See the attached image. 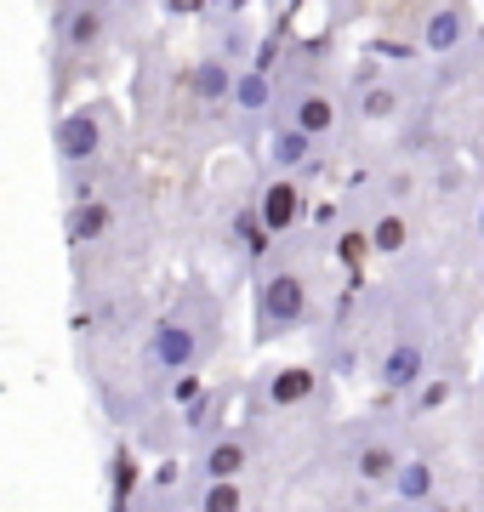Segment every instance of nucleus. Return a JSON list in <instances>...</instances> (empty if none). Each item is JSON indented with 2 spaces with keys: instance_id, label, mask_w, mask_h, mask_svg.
Here are the masks:
<instances>
[{
  "instance_id": "obj_4",
  "label": "nucleus",
  "mask_w": 484,
  "mask_h": 512,
  "mask_svg": "<svg viewBox=\"0 0 484 512\" xmlns=\"http://www.w3.org/2000/svg\"><path fill=\"white\" fill-rule=\"evenodd\" d=\"M114 131H120V114L109 103H80V109L57 114V131H52V148H57V165H97L109 160L114 148Z\"/></svg>"
},
{
  "instance_id": "obj_26",
  "label": "nucleus",
  "mask_w": 484,
  "mask_h": 512,
  "mask_svg": "<svg viewBox=\"0 0 484 512\" xmlns=\"http://www.w3.org/2000/svg\"><path fill=\"white\" fill-rule=\"evenodd\" d=\"M268 6H285V0H268Z\"/></svg>"
},
{
  "instance_id": "obj_14",
  "label": "nucleus",
  "mask_w": 484,
  "mask_h": 512,
  "mask_svg": "<svg viewBox=\"0 0 484 512\" xmlns=\"http://www.w3.org/2000/svg\"><path fill=\"white\" fill-rule=\"evenodd\" d=\"M114 228V200H86V205H63V234L75 251L97 245V239H109Z\"/></svg>"
},
{
  "instance_id": "obj_3",
  "label": "nucleus",
  "mask_w": 484,
  "mask_h": 512,
  "mask_svg": "<svg viewBox=\"0 0 484 512\" xmlns=\"http://www.w3.org/2000/svg\"><path fill=\"white\" fill-rule=\"evenodd\" d=\"M52 29H57V80H63L69 63H92V57L109 52L114 12H109V0H63Z\"/></svg>"
},
{
  "instance_id": "obj_16",
  "label": "nucleus",
  "mask_w": 484,
  "mask_h": 512,
  "mask_svg": "<svg viewBox=\"0 0 484 512\" xmlns=\"http://www.w3.org/2000/svg\"><path fill=\"white\" fill-rule=\"evenodd\" d=\"M223 410H228V393H223V387H211V393H205L194 410H183V433H188L194 444H211L217 433H228L223 421H217Z\"/></svg>"
},
{
  "instance_id": "obj_19",
  "label": "nucleus",
  "mask_w": 484,
  "mask_h": 512,
  "mask_svg": "<svg viewBox=\"0 0 484 512\" xmlns=\"http://www.w3.org/2000/svg\"><path fill=\"white\" fill-rule=\"evenodd\" d=\"M450 393H456V376H428V382L410 393V416H433V410H445Z\"/></svg>"
},
{
  "instance_id": "obj_17",
  "label": "nucleus",
  "mask_w": 484,
  "mask_h": 512,
  "mask_svg": "<svg viewBox=\"0 0 484 512\" xmlns=\"http://www.w3.org/2000/svg\"><path fill=\"white\" fill-rule=\"evenodd\" d=\"M365 234H371V251H376V256H399V251L410 245V217L399 211V205H382Z\"/></svg>"
},
{
  "instance_id": "obj_24",
  "label": "nucleus",
  "mask_w": 484,
  "mask_h": 512,
  "mask_svg": "<svg viewBox=\"0 0 484 512\" xmlns=\"http://www.w3.org/2000/svg\"><path fill=\"white\" fill-rule=\"evenodd\" d=\"M166 6V18H200L205 12V0H160Z\"/></svg>"
},
{
  "instance_id": "obj_1",
  "label": "nucleus",
  "mask_w": 484,
  "mask_h": 512,
  "mask_svg": "<svg viewBox=\"0 0 484 512\" xmlns=\"http://www.w3.org/2000/svg\"><path fill=\"white\" fill-rule=\"evenodd\" d=\"M217 296L200 291V285H188L183 302L160 319V325L149 330V348H143V359H149V370H160V382H177V376H188V370L205 365V353H211V330H217Z\"/></svg>"
},
{
  "instance_id": "obj_20",
  "label": "nucleus",
  "mask_w": 484,
  "mask_h": 512,
  "mask_svg": "<svg viewBox=\"0 0 484 512\" xmlns=\"http://www.w3.org/2000/svg\"><path fill=\"white\" fill-rule=\"evenodd\" d=\"M166 393H171V404H177V410H194V404H200L205 393H211V387H205L200 370H188V376H177V382H171Z\"/></svg>"
},
{
  "instance_id": "obj_10",
  "label": "nucleus",
  "mask_w": 484,
  "mask_h": 512,
  "mask_svg": "<svg viewBox=\"0 0 484 512\" xmlns=\"http://www.w3.org/2000/svg\"><path fill=\"white\" fill-rule=\"evenodd\" d=\"M257 217L274 239L291 234V228L302 222V183L297 177H268V183L257 188Z\"/></svg>"
},
{
  "instance_id": "obj_9",
  "label": "nucleus",
  "mask_w": 484,
  "mask_h": 512,
  "mask_svg": "<svg viewBox=\"0 0 484 512\" xmlns=\"http://www.w3.org/2000/svg\"><path fill=\"white\" fill-rule=\"evenodd\" d=\"M262 160H268L274 177H302V171H314L319 165V137L280 114V120L268 126V137H262Z\"/></svg>"
},
{
  "instance_id": "obj_23",
  "label": "nucleus",
  "mask_w": 484,
  "mask_h": 512,
  "mask_svg": "<svg viewBox=\"0 0 484 512\" xmlns=\"http://www.w3.org/2000/svg\"><path fill=\"white\" fill-rule=\"evenodd\" d=\"M467 183V171H462V165H439V171H433V188H439V194H445V200H450V194H456V188H462Z\"/></svg>"
},
{
  "instance_id": "obj_15",
  "label": "nucleus",
  "mask_w": 484,
  "mask_h": 512,
  "mask_svg": "<svg viewBox=\"0 0 484 512\" xmlns=\"http://www.w3.org/2000/svg\"><path fill=\"white\" fill-rule=\"evenodd\" d=\"M433 484H439L433 461L428 456H405V467H399V478H393L388 490H393V501H405V507H433Z\"/></svg>"
},
{
  "instance_id": "obj_5",
  "label": "nucleus",
  "mask_w": 484,
  "mask_h": 512,
  "mask_svg": "<svg viewBox=\"0 0 484 512\" xmlns=\"http://www.w3.org/2000/svg\"><path fill=\"white\" fill-rule=\"evenodd\" d=\"M342 103H348V97L336 92V86H319V80H280V114L297 120L302 131H314L319 143L336 131Z\"/></svg>"
},
{
  "instance_id": "obj_13",
  "label": "nucleus",
  "mask_w": 484,
  "mask_h": 512,
  "mask_svg": "<svg viewBox=\"0 0 484 512\" xmlns=\"http://www.w3.org/2000/svg\"><path fill=\"white\" fill-rule=\"evenodd\" d=\"M262 393H268L274 410H302V404L319 393V370L314 365H280V370H268Z\"/></svg>"
},
{
  "instance_id": "obj_25",
  "label": "nucleus",
  "mask_w": 484,
  "mask_h": 512,
  "mask_svg": "<svg viewBox=\"0 0 484 512\" xmlns=\"http://www.w3.org/2000/svg\"><path fill=\"white\" fill-rule=\"evenodd\" d=\"M479 239H484V194H479Z\"/></svg>"
},
{
  "instance_id": "obj_8",
  "label": "nucleus",
  "mask_w": 484,
  "mask_h": 512,
  "mask_svg": "<svg viewBox=\"0 0 484 512\" xmlns=\"http://www.w3.org/2000/svg\"><path fill=\"white\" fill-rule=\"evenodd\" d=\"M376 382L388 393H416L428 382V336L422 330H399L388 342V353L376 359Z\"/></svg>"
},
{
  "instance_id": "obj_6",
  "label": "nucleus",
  "mask_w": 484,
  "mask_h": 512,
  "mask_svg": "<svg viewBox=\"0 0 484 512\" xmlns=\"http://www.w3.org/2000/svg\"><path fill=\"white\" fill-rule=\"evenodd\" d=\"M348 103H354V114L365 120V126H388V120H399V114H405L410 92L399 86V80H393V74L376 69V63H359Z\"/></svg>"
},
{
  "instance_id": "obj_12",
  "label": "nucleus",
  "mask_w": 484,
  "mask_h": 512,
  "mask_svg": "<svg viewBox=\"0 0 484 512\" xmlns=\"http://www.w3.org/2000/svg\"><path fill=\"white\" fill-rule=\"evenodd\" d=\"M205 484H228V478H240L251 467V433H217L211 444H200V456H194Z\"/></svg>"
},
{
  "instance_id": "obj_18",
  "label": "nucleus",
  "mask_w": 484,
  "mask_h": 512,
  "mask_svg": "<svg viewBox=\"0 0 484 512\" xmlns=\"http://www.w3.org/2000/svg\"><path fill=\"white\" fill-rule=\"evenodd\" d=\"M194 512H245L240 478H228V484H200V495H194Z\"/></svg>"
},
{
  "instance_id": "obj_21",
  "label": "nucleus",
  "mask_w": 484,
  "mask_h": 512,
  "mask_svg": "<svg viewBox=\"0 0 484 512\" xmlns=\"http://www.w3.org/2000/svg\"><path fill=\"white\" fill-rule=\"evenodd\" d=\"M131 490H137V467H131V456L120 450V456H114V512H131Z\"/></svg>"
},
{
  "instance_id": "obj_2",
  "label": "nucleus",
  "mask_w": 484,
  "mask_h": 512,
  "mask_svg": "<svg viewBox=\"0 0 484 512\" xmlns=\"http://www.w3.org/2000/svg\"><path fill=\"white\" fill-rule=\"evenodd\" d=\"M314 313V291L297 262H262L257 274V342H280L291 330L308 325Z\"/></svg>"
},
{
  "instance_id": "obj_7",
  "label": "nucleus",
  "mask_w": 484,
  "mask_h": 512,
  "mask_svg": "<svg viewBox=\"0 0 484 512\" xmlns=\"http://www.w3.org/2000/svg\"><path fill=\"white\" fill-rule=\"evenodd\" d=\"M473 29H479V18H473L467 0H428L422 6V52L428 57L462 52L467 40H473Z\"/></svg>"
},
{
  "instance_id": "obj_22",
  "label": "nucleus",
  "mask_w": 484,
  "mask_h": 512,
  "mask_svg": "<svg viewBox=\"0 0 484 512\" xmlns=\"http://www.w3.org/2000/svg\"><path fill=\"white\" fill-rule=\"evenodd\" d=\"M342 217H348V205H342V200H319L314 205V234L319 239H336V234H342Z\"/></svg>"
},
{
  "instance_id": "obj_11",
  "label": "nucleus",
  "mask_w": 484,
  "mask_h": 512,
  "mask_svg": "<svg viewBox=\"0 0 484 512\" xmlns=\"http://www.w3.org/2000/svg\"><path fill=\"white\" fill-rule=\"evenodd\" d=\"M348 467H354L359 484H393V478H399V467H405V450H399L388 433H359Z\"/></svg>"
}]
</instances>
